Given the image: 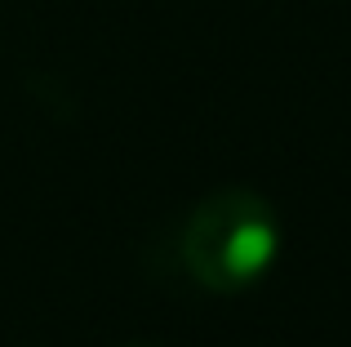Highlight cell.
<instances>
[{
  "mask_svg": "<svg viewBox=\"0 0 351 347\" xmlns=\"http://www.w3.org/2000/svg\"><path fill=\"white\" fill-rule=\"evenodd\" d=\"M280 250V218L254 187H218L182 227V263L214 294H240L267 276Z\"/></svg>",
  "mask_w": 351,
  "mask_h": 347,
  "instance_id": "6da1fadb",
  "label": "cell"
},
{
  "mask_svg": "<svg viewBox=\"0 0 351 347\" xmlns=\"http://www.w3.org/2000/svg\"><path fill=\"white\" fill-rule=\"evenodd\" d=\"M125 347H152V343H125Z\"/></svg>",
  "mask_w": 351,
  "mask_h": 347,
  "instance_id": "7a4b0ae2",
  "label": "cell"
}]
</instances>
